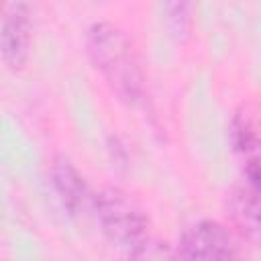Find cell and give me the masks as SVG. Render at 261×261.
Returning <instances> with one entry per match:
<instances>
[{
  "label": "cell",
  "mask_w": 261,
  "mask_h": 261,
  "mask_svg": "<svg viewBox=\"0 0 261 261\" xmlns=\"http://www.w3.org/2000/svg\"><path fill=\"white\" fill-rule=\"evenodd\" d=\"M86 49L108 88L124 102L137 104L143 96V71L128 37L112 22L88 29Z\"/></svg>",
  "instance_id": "obj_1"
},
{
  "label": "cell",
  "mask_w": 261,
  "mask_h": 261,
  "mask_svg": "<svg viewBox=\"0 0 261 261\" xmlns=\"http://www.w3.org/2000/svg\"><path fill=\"white\" fill-rule=\"evenodd\" d=\"M96 216L106 239L130 257H145L151 249V230L145 212L133 198L116 188L94 196Z\"/></svg>",
  "instance_id": "obj_2"
},
{
  "label": "cell",
  "mask_w": 261,
  "mask_h": 261,
  "mask_svg": "<svg viewBox=\"0 0 261 261\" xmlns=\"http://www.w3.org/2000/svg\"><path fill=\"white\" fill-rule=\"evenodd\" d=\"M177 255L184 259H232L239 255V249L222 224L202 220L181 234Z\"/></svg>",
  "instance_id": "obj_3"
},
{
  "label": "cell",
  "mask_w": 261,
  "mask_h": 261,
  "mask_svg": "<svg viewBox=\"0 0 261 261\" xmlns=\"http://www.w3.org/2000/svg\"><path fill=\"white\" fill-rule=\"evenodd\" d=\"M31 14L22 2H6L0 35L2 61L8 69L18 71L24 67L31 53Z\"/></svg>",
  "instance_id": "obj_4"
},
{
  "label": "cell",
  "mask_w": 261,
  "mask_h": 261,
  "mask_svg": "<svg viewBox=\"0 0 261 261\" xmlns=\"http://www.w3.org/2000/svg\"><path fill=\"white\" fill-rule=\"evenodd\" d=\"M230 216L239 232L261 247V190L247 181L230 198Z\"/></svg>",
  "instance_id": "obj_5"
},
{
  "label": "cell",
  "mask_w": 261,
  "mask_h": 261,
  "mask_svg": "<svg viewBox=\"0 0 261 261\" xmlns=\"http://www.w3.org/2000/svg\"><path fill=\"white\" fill-rule=\"evenodd\" d=\"M51 175H53V186H55L63 206L71 214H77L80 210H84L88 206V202L92 200L88 186H86L84 177L77 173V169L67 159H57L51 169Z\"/></svg>",
  "instance_id": "obj_6"
},
{
  "label": "cell",
  "mask_w": 261,
  "mask_h": 261,
  "mask_svg": "<svg viewBox=\"0 0 261 261\" xmlns=\"http://www.w3.org/2000/svg\"><path fill=\"white\" fill-rule=\"evenodd\" d=\"M230 141L239 153L253 155L261 151V104H243L230 122Z\"/></svg>",
  "instance_id": "obj_7"
},
{
  "label": "cell",
  "mask_w": 261,
  "mask_h": 261,
  "mask_svg": "<svg viewBox=\"0 0 261 261\" xmlns=\"http://www.w3.org/2000/svg\"><path fill=\"white\" fill-rule=\"evenodd\" d=\"M167 31L177 39H186L192 24V0H161Z\"/></svg>",
  "instance_id": "obj_8"
},
{
  "label": "cell",
  "mask_w": 261,
  "mask_h": 261,
  "mask_svg": "<svg viewBox=\"0 0 261 261\" xmlns=\"http://www.w3.org/2000/svg\"><path fill=\"white\" fill-rule=\"evenodd\" d=\"M247 177L249 184L261 190V161H251V165L247 167Z\"/></svg>",
  "instance_id": "obj_9"
}]
</instances>
